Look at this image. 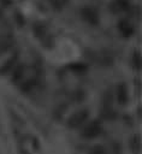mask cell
<instances>
[{
    "label": "cell",
    "mask_w": 142,
    "mask_h": 154,
    "mask_svg": "<svg viewBox=\"0 0 142 154\" xmlns=\"http://www.w3.org/2000/svg\"><path fill=\"white\" fill-rule=\"evenodd\" d=\"M101 132V125L97 120H93L90 123H88L87 125L83 126V129L81 130V136L83 138H87V140H90V138H94L96 136H99Z\"/></svg>",
    "instance_id": "1"
},
{
    "label": "cell",
    "mask_w": 142,
    "mask_h": 154,
    "mask_svg": "<svg viewBox=\"0 0 142 154\" xmlns=\"http://www.w3.org/2000/svg\"><path fill=\"white\" fill-rule=\"evenodd\" d=\"M88 118V111L87 109H81V111H77L76 113H73L69 120H67V126L73 129V128H78L81 126Z\"/></svg>",
    "instance_id": "2"
},
{
    "label": "cell",
    "mask_w": 142,
    "mask_h": 154,
    "mask_svg": "<svg viewBox=\"0 0 142 154\" xmlns=\"http://www.w3.org/2000/svg\"><path fill=\"white\" fill-rule=\"evenodd\" d=\"M82 17L84 18V20H87L90 24H96L97 23V13L93 10V8H83L82 10Z\"/></svg>",
    "instance_id": "3"
},
{
    "label": "cell",
    "mask_w": 142,
    "mask_h": 154,
    "mask_svg": "<svg viewBox=\"0 0 142 154\" xmlns=\"http://www.w3.org/2000/svg\"><path fill=\"white\" fill-rule=\"evenodd\" d=\"M119 28H120V31H122V34L124 35V36H130L132 32H134V28L128 23V22H122L120 24H119Z\"/></svg>",
    "instance_id": "4"
},
{
    "label": "cell",
    "mask_w": 142,
    "mask_h": 154,
    "mask_svg": "<svg viewBox=\"0 0 142 154\" xmlns=\"http://www.w3.org/2000/svg\"><path fill=\"white\" fill-rule=\"evenodd\" d=\"M117 95H118V102H119V103H124V102L126 101L128 94H126V88H125V85H119Z\"/></svg>",
    "instance_id": "5"
},
{
    "label": "cell",
    "mask_w": 142,
    "mask_h": 154,
    "mask_svg": "<svg viewBox=\"0 0 142 154\" xmlns=\"http://www.w3.org/2000/svg\"><path fill=\"white\" fill-rule=\"evenodd\" d=\"M90 154H106V152H105V149H103L102 147L97 146V147H95L94 149H91Z\"/></svg>",
    "instance_id": "6"
},
{
    "label": "cell",
    "mask_w": 142,
    "mask_h": 154,
    "mask_svg": "<svg viewBox=\"0 0 142 154\" xmlns=\"http://www.w3.org/2000/svg\"><path fill=\"white\" fill-rule=\"evenodd\" d=\"M134 61H135V64H136V67L138 69V67H140V55H138V54H136V57L134 58Z\"/></svg>",
    "instance_id": "7"
},
{
    "label": "cell",
    "mask_w": 142,
    "mask_h": 154,
    "mask_svg": "<svg viewBox=\"0 0 142 154\" xmlns=\"http://www.w3.org/2000/svg\"><path fill=\"white\" fill-rule=\"evenodd\" d=\"M77 66H79V65H77ZM75 69H76V70H79V67H73V70H75ZM84 69H85V66H83V65H82V66H81V70L83 71Z\"/></svg>",
    "instance_id": "8"
}]
</instances>
